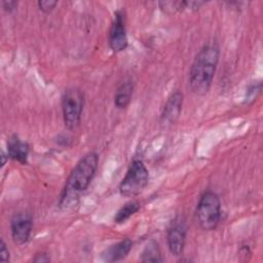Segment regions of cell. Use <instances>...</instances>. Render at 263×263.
<instances>
[{
  "label": "cell",
  "instance_id": "6da1fadb",
  "mask_svg": "<svg viewBox=\"0 0 263 263\" xmlns=\"http://www.w3.org/2000/svg\"><path fill=\"white\" fill-rule=\"evenodd\" d=\"M99 164V155L96 152L85 154L70 173L65 187L62 191L59 205L64 211L73 210L78 201L80 194L89 186Z\"/></svg>",
  "mask_w": 263,
  "mask_h": 263
},
{
  "label": "cell",
  "instance_id": "7a4b0ae2",
  "mask_svg": "<svg viewBox=\"0 0 263 263\" xmlns=\"http://www.w3.org/2000/svg\"><path fill=\"white\" fill-rule=\"evenodd\" d=\"M219 57L220 49L215 42L206 43L199 49L189 71V85L194 93L204 96L209 91L215 76Z\"/></svg>",
  "mask_w": 263,
  "mask_h": 263
},
{
  "label": "cell",
  "instance_id": "3957f363",
  "mask_svg": "<svg viewBox=\"0 0 263 263\" xmlns=\"http://www.w3.org/2000/svg\"><path fill=\"white\" fill-rule=\"evenodd\" d=\"M196 219L203 230L215 229L221 218V201L213 191H205L199 198L196 206Z\"/></svg>",
  "mask_w": 263,
  "mask_h": 263
},
{
  "label": "cell",
  "instance_id": "277c9868",
  "mask_svg": "<svg viewBox=\"0 0 263 263\" xmlns=\"http://www.w3.org/2000/svg\"><path fill=\"white\" fill-rule=\"evenodd\" d=\"M148 181L149 173L146 165L142 160L135 159L119 184V192L126 197L137 196L146 188Z\"/></svg>",
  "mask_w": 263,
  "mask_h": 263
},
{
  "label": "cell",
  "instance_id": "5b68a950",
  "mask_svg": "<svg viewBox=\"0 0 263 263\" xmlns=\"http://www.w3.org/2000/svg\"><path fill=\"white\" fill-rule=\"evenodd\" d=\"M83 93L80 89L72 87L65 90L62 98V112L66 127L75 129L81 120L83 110Z\"/></svg>",
  "mask_w": 263,
  "mask_h": 263
},
{
  "label": "cell",
  "instance_id": "8992f818",
  "mask_svg": "<svg viewBox=\"0 0 263 263\" xmlns=\"http://www.w3.org/2000/svg\"><path fill=\"white\" fill-rule=\"evenodd\" d=\"M187 227L185 219L182 216H177L172 222L166 232V241L170 252L174 256L183 254L186 241Z\"/></svg>",
  "mask_w": 263,
  "mask_h": 263
},
{
  "label": "cell",
  "instance_id": "52a82bcc",
  "mask_svg": "<svg viewBox=\"0 0 263 263\" xmlns=\"http://www.w3.org/2000/svg\"><path fill=\"white\" fill-rule=\"evenodd\" d=\"M108 42L110 48L114 52H119L127 47L128 40L125 28L124 15L121 10H117L114 13V20L109 30Z\"/></svg>",
  "mask_w": 263,
  "mask_h": 263
},
{
  "label": "cell",
  "instance_id": "ba28073f",
  "mask_svg": "<svg viewBox=\"0 0 263 263\" xmlns=\"http://www.w3.org/2000/svg\"><path fill=\"white\" fill-rule=\"evenodd\" d=\"M10 230L14 243L17 246L27 243L32 232V217L25 212L14 214L10 221Z\"/></svg>",
  "mask_w": 263,
  "mask_h": 263
},
{
  "label": "cell",
  "instance_id": "9c48e42d",
  "mask_svg": "<svg viewBox=\"0 0 263 263\" xmlns=\"http://www.w3.org/2000/svg\"><path fill=\"white\" fill-rule=\"evenodd\" d=\"M183 98V93L180 90H176L171 93L160 115L161 124L164 126H171L177 122L182 111Z\"/></svg>",
  "mask_w": 263,
  "mask_h": 263
},
{
  "label": "cell",
  "instance_id": "30bf717a",
  "mask_svg": "<svg viewBox=\"0 0 263 263\" xmlns=\"http://www.w3.org/2000/svg\"><path fill=\"white\" fill-rule=\"evenodd\" d=\"M29 145L22 141L16 135L11 136L7 141V156L22 164L28 162Z\"/></svg>",
  "mask_w": 263,
  "mask_h": 263
},
{
  "label": "cell",
  "instance_id": "8fae6325",
  "mask_svg": "<svg viewBox=\"0 0 263 263\" xmlns=\"http://www.w3.org/2000/svg\"><path fill=\"white\" fill-rule=\"evenodd\" d=\"M133 248V241L129 238L122 239L115 245L110 246L103 254L102 258L107 262H116L124 259Z\"/></svg>",
  "mask_w": 263,
  "mask_h": 263
},
{
  "label": "cell",
  "instance_id": "7c38bea8",
  "mask_svg": "<svg viewBox=\"0 0 263 263\" xmlns=\"http://www.w3.org/2000/svg\"><path fill=\"white\" fill-rule=\"evenodd\" d=\"M134 92V82L128 79L120 83L114 95V105L117 109H124L130 103Z\"/></svg>",
  "mask_w": 263,
  "mask_h": 263
},
{
  "label": "cell",
  "instance_id": "4fadbf2b",
  "mask_svg": "<svg viewBox=\"0 0 263 263\" xmlns=\"http://www.w3.org/2000/svg\"><path fill=\"white\" fill-rule=\"evenodd\" d=\"M140 210V202L137 200H132L123 204L116 213L114 217V222L117 224L125 222L128 218L135 215Z\"/></svg>",
  "mask_w": 263,
  "mask_h": 263
},
{
  "label": "cell",
  "instance_id": "5bb4252c",
  "mask_svg": "<svg viewBox=\"0 0 263 263\" xmlns=\"http://www.w3.org/2000/svg\"><path fill=\"white\" fill-rule=\"evenodd\" d=\"M140 260L142 262H162L163 259L158 243L155 241L149 242L143 250Z\"/></svg>",
  "mask_w": 263,
  "mask_h": 263
},
{
  "label": "cell",
  "instance_id": "9a60e30c",
  "mask_svg": "<svg viewBox=\"0 0 263 263\" xmlns=\"http://www.w3.org/2000/svg\"><path fill=\"white\" fill-rule=\"evenodd\" d=\"M37 5L39 9L45 13H48L54 9V7L58 5V1L52 0H39L37 2Z\"/></svg>",
  "mask_w": 263,
  "mask_h": 263
},
{
  "label": "cell",
  "instance_id": "2e32d148",
  "mask_svg": "<svg viewBox=\"0 0 263 263\" xmlns=\"http://www.w3.org/2000/svg\"><path fill=\"white\" fill-rule=\"evenodd\" d=\"M0 261L1 262L9 261V251L3 239H1V242H0Z\"/></svg>",
  "mask_w": 263,
  "mask_h": 263
},
{
  "label": "cell",
  "instance_id": "e0dca14e",
  "mask_svg": "<svg viewBox=\"0 0 263 263\" xmlns=\"http://www.w3.org/2000/svg\"><path fill=\"white\" fill-rule=\"evenodd\" d=\"M18 2L17 1H13V0H4L2 1V7L5 11L7 12H11L13 10L16 9Z\"/></svg>",
  "mask_w": 263,
  "mask_h": 263
},
{
  "label": "cell",
  "instance_id": "ac0fdd59",
  "mask_svg": "<svg viewBox=\"0 0 263 263\" xmlns=\"http://www.w3.org/2000/svg\"><path fill=\"white\" fill-rule=\"evenodd\" d=\"M34 262L36 263H43V262H49L50 261V257L47 253L45 252H41V253H38L35 255L34 259H33Z\"/></svg>",
  "mask_w": 263,
  "mask_h": 263
},
{
  "label": "cell",
  "instance_id": "d6986e66",
  "mask_svg": "<svg viewBox=\"0 0 263 263\" xmlns=\"http://www.w3.org/2000/svg\"><path fill=\"white\" fill-rule=\"evenodd\" d=\"M1 158H2V166L5 164V154H4V152L2 151V153H1Z\"/></svg>",
  "mask_w": 263,
  "mask_h": 263
}]
</instances>
